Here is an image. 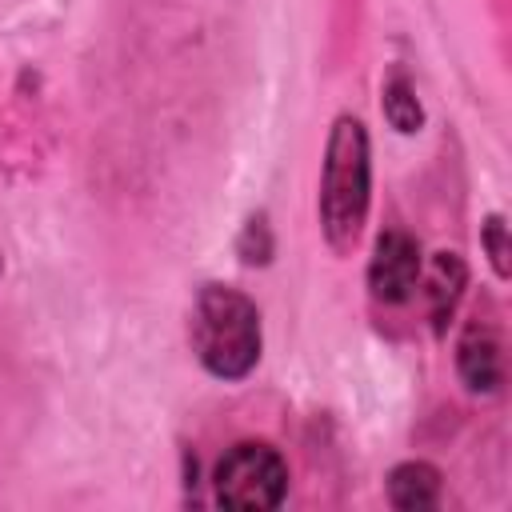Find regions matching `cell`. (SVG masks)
Wrapping results in <instances>:
<instances>
[{"mask_svg":"<svg viewBox=\"0 0 512 512\" xmlns=\"http://www.w3.org/2000/svg\"><path fill=\"white\" fill-rule=\"evenodd\" d=\"M420 268H424V256L416 236H408L404 228H388L380 232L368 260V292L380 304H404L420 284Z\"/></svg>","mask_w":512,"mask_h":512,"instance_id":"4","label":"cell"},{"mask_svg":"<svg viewBox=\"0 0 512 512\" xmlns=\"http://www.w3.org/2000/svg\"><path fill=\"white\" fill-rule=\"evenodd\" d=\"M468 284V264L456 252H436L432 268H428V316H432V332L444 336L460 296Z\"/></svg>","mask_w":512,"mask_h":512,"instance_id":"6","label":"cell"},{"mask_svg":"<svg viewBox=\"0 0 512 512\" xmlns=\"http://www.w3.org/2000/svg\"><path fill=\"white\" fill-rule=\"evenodd\" d=\"M380 108H384V120H388L396 132H404V136H412V132L424 128V108H420V100H416V88H412L408 76H400V72L388 76Z\"/></svg>","mask_w":512,"mask_h":512,"instance_id":"8","label":"cell"},{"mask_svg":"<svg viewBox=\"0 0 512 512\" xmlns=\"http://www.w3.org/2000/svg\"><path fill=\"white\" fill-rule=\"evenodd\" d=\"M372 204V144L360 116L340 112L328 128L320 168V232L336 256H348Z\"/></svg>","mask_w":512,"mask_h":512,"instance_id":"1","label":"cell"},{"mask_svg":"<svg viewBox=\"0 0 512 512\" xmlns=\"http://www.w3.org/2000/svg\"><path fill=\"white\" fill-rule=\"evenodd\" d=\"M0 272H4V256H0Z\"/></svg>","mask_w":512,"mask_h":512,"instance_id":"11","label":"cell"},{"mask_svg":"<svg viewBox=\"0 0 512 512\" xmlns=\"http://www.w3.org/2000/svg\"><path fill=\"white\" fill-rule=\"evenodd\" d=\"M188 340L204 372L244 380L260 360V308L232 284H204L192 304Z\"/></svg>","mask_w":512,"mask_h":512,"instance_id":"2","label":"cell"},{"mask_svg":"<svg viewBox=\"0 0 512 512\" xmlns=\"http://www.w3.org/2000/svg\"><path fill=\"white\" fill-rule=\"evenodd\" d=\"M388 504L400 512H420L440 504V468L428 460H404L388 472Z\"/></svg>","mask_w":512,"mask_h":512,"instance_id":"7","label":"cell"},{"mask_svg":"<svg viewBox=\"0 0 512 512\" xmlns=\"http://www.w3.org/2000/svg\"><path fill=\"white\" fill-rule=\"evenodd\" d=\"M236 252H240L244 264H268V256H272V232H268V220L264 216H248Z\"/></svg>","mask_w":512,"mask_h":512,"instance_id":"10","label":"cell"},{"mask_svg":"<svg viewBox=\"0 0 512 512\" xmlns=\"http://www.w3.org/2000/svg\"><path fill=\"white\" fill-rule=\"evenodd\" d=\"M456 372L468 392L492 396L504 384V340L492 316L472 312L460 340H456Z\"/></svg>","mask_w":512,"mask_h":512,"instance_id":"5","label":"cell"},{"mask_svg":"<svg viewBox=\"0 0 512 512\" xmlns=\"http://www.w3.org/2000/svg\"><path fill=\"white\" fill-rule=\"evenodd\" d=\"M212 488H216V504L220 508L272 512L288 496V464L272 444L240 440L216 460Z\"/></svg>","mask_w":512,"mask_h":512,"instance_id":"3","label":"cell"},{"mask_svg":"<svg viewBox=\"0 0 512 512\" xmlns=\"http://www.w3.org/2000/svg\"><path fill=\"white\" fill-rule=\"evenodd\" d=\"M480 244H484L488 260H492L496 276L508 280V272H512V264H508V224H504L500 212H492V216L480 224Z\"/></svg>","mask_w":512,"mask_h":512,"instance_id":"9","label":"cell"}]
</instances>
